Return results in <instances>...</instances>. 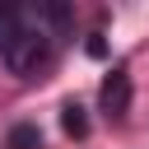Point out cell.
Listing matches in <instances>:
<instances>
[{"instance_id": "2", "label": "cell", "mask_w": 149, "mask_h": 149, "mask_svg": "<svg viewBox=\"0 0 149 149\" xmlns=\"http://www.w3.org/2000/svg\"><path fill=\"white\" fill-rule=\"evenodd\" d=\"M98 102H102V112H107L112 121H121V116L130 112V74H126V65H116V70L102 79V88H98Z\"/></svg>"}, {"instance_id": "4", "label": "cell", "mask_w": 149, "mask_h": 149, "mask_svg": "<svg viewBox=\"0 0 149 149\" xmlns=\"http://www.w3.org/2000/svg\"><path fill=\"white\" fill-rule=\"evenodd\" d=\"M61 126H65V135L84 140V135H88V116H84V107H79V102H65V107H61Z\"/></svg>"}, {"instance_id": "3", "label": "cell", "mask_w": 149, "mask_h": 149, "mask_svg": "<svg viewBox=\"0 0 149 149\" xmlns=\"http://www.w3.org/2000/svg\"><path fill=\"white\" fill-rule=\"evenodd\" d=\"M19 28H23V5H5V0H0V56H5L9 42L19 37Z\"/></svg>"}, {"instance_id": "6", "label": "cell", "mask_w": 149, "mask_h": 149, "mask_svg": "<svg viewBox=\"0 0 149 149\" xmlns=\"http://www.w3.org/2000/svg\"><path fill=\"white\" fill-rule=\"evenodd\" d=\"M88 56H107V42L102 37H88Z\"/></svg>"}, {"instance_id": "1", "label": "cell", "mask_w": 149, "mask_h": 149, "mask_svg": "<svg viewBox=\"0 0 149 149\" xmlns=\"http://www.w3.org/2000/svg\"><path fill=\"white\" fill-rule=\"evenodd\" d=\"M65 23H70V9H65V5H23V28H19V37L9 42L5 65H9L19 79H33V74L51 61L56 37L65 33Z\"/></svg>"}, {"instance_id": "5", "label": "cell", "mask_w": 149, "mask_h": 149, "mask_svg": "<svg viewBox=\"0 0 149 149\" xmlns=\"http://www.w3.org/2000/svg\"><path fill=\"white\" fill-rule=\"evenodd\" d=\"M5 144H9V149H42V130H37V126H14Z\"/></svg>"}]
</instances>
